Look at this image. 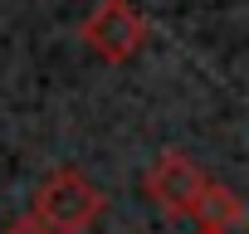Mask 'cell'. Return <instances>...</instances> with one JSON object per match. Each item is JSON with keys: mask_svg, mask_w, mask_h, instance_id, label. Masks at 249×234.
Listing matches in <instances>:
<instances>
[{"mask_svg": "<svg viewBox=\"0 0 249 234\" xmlns=\"http://www.w3.org/2000/svg\"><path fill=\"white\" fill-rule=\"evenodd\" d=\"M103 210H107V195H103L83 171L64 166V171H54V176H44V181L35 185L25 215H35L49 234H83V229H93V219H98Z\"/></svg>", "mask_w": 249, "mask_h": 234, "instance_id": "1", "label": "cell"}, {"mask_svg": "<svg viewBox=\"0 0 249 234\" xmlns=\"http://www.w3.org/2000/svg\"><path fill=\"white\" fill-rule=\"evenodd\" d=\"M83 44L103 64H127L147 49V15L132 0H103V5L83 20Z\"/></svg>", "mask_w": 249, "mask_h": 234, "instance_id": "2", "label": "cell"}, {"mask_svg": "<svg viewBox=\"0 0 249 234\" xmlns=\"http://www.w3.org/2000/svg\"><path fill=\"white\" fill-rule=\"evenodd\" d=\"M205 181H210V176H205L186 151H161V156L147 166V176H142V195H147L152 205H161L166 215H186V219H191V210H196Z\"/></svg>", "mask_w": 249, "mask_h": 234, "instance_id": "3", "label": "cell"}, {"mask_svg": "<svg viewBox=\"0 0 249 234\" xmlns=\"http://www.w3.org/2000/svg\"><path fill=\"white\" fill-rule=\"evenodd\" d=\"M191 219L200 224V234H239V224H244V200H239L230 185L205 181V190H200Z\"/></svg>", "mask_w": 249, "mask_h": 234, "instance_id": "4", "label": "cell"}, {"mask_svg": "<svg viewBox=\"0 0 249 234\" xmlns=\"http://www.w3.org/2000/svg\"><path fill=\"white\" fill-rule=\"evenodd\" d=\"M5 234H49V229H44L35 215H20V219H10V224H5Z\"/></svg>", "mask_w": 249, "mask_h": 234, "instance_id": "5", "label": "cell"}]
</instances>
